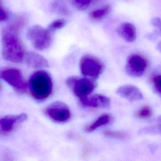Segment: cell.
Wrapping results in <instances>:
<instances>
[{"label":"cell","mask_w":161,"mask_h":161,"mask_svg":"<svg viewBox=\"0 0 161 161\" xmlns=\"http://www.w3.org/2000/svg\"><path fill=\"white\" fill-rule=\"evenodd\" d=\"M151 25L154 28L156 35L161 36V18L154 17L151 19Z\"/></svg>","instance_id":"cell-24"},{"label":"cell","mask_w":161,"mask_h":161,"mask_svg":"<svg viewBox=\"0 0 161 161\" xmlns=\"http://www.w3.org/2000/svg\"><path fill=\"white\" fill-rule=\"evenodd\" d=\"M26 64L34 68H41L48 66L47 60L42 55L34 52H28L25 56Z\"/></svg>","instance_id":"cell-12"},{"label":"cell","mask_w":161,"mask_h":161,"mask_svg":"<svg viewBox=\"0 0 161 161\" xmlns=\"http://www.w3.org/2000/svg\"><path fill=\"white\" fill-rule=\"evenodd\" d=\"M0 76L16 91L20 93L26 91L27 84L20 70L13 67H5L1 70Z\"/></svg>","instance_id":"cell-5"},{"label":"cell","mask_w":161,"mask_h":161,"mask_svg":"<svg viewBox=\"0 0 161 161\" xmlns=\"http://www.w3.org/2000/svg\"><path fill=\"white\" fill-rule=\"evenodd\" d=\"M17 31L6 27L2 31V53L8 61L19 63L25 56L23 45L18 35Z\"/></svg>","instance_id":"cell-1"},{"label":"cell","mask_w":161,"mask_h":161,"mask_svg":"<svg viewBox=\"0 0 161 161\" xmlns=\"http://www.w3.org/2000/svg\"><path fill=\"white\" fill-rule=\"evenodd\" d=\"M152 108L148 106H145L136 112V116L141 119H148L152 116Z\"/></svg>","instance_id":"cell-20"},{"label":"cell","mask_w":161,"mask_h":161,"mask_svg":"<svg viewBox=\"0 0 161 161\" xmlns=\"http://www.w3.org/2000/svg\"><path fill=\"white\" fill-rule=\"evenodd\" d=\"M9 15L8 11L4 8L2 3H1V14H0V20L1 22L5 21L9 19Z\"/></svg>","instance_id":"cell-25"},{"label":"cell","mask_w":161,"mask_h":161,"mask_svg":"<svg viewBox=\"0 0 161 161\" xmlns=\"http://www.w3.org/2000/svg\"><path fill=\"white\" fill-rule=\"evenodd\" d=\"M116 93L119 96L130 101H140L143 97L140 89L131 84H126L119 87L116 90Z\"/></svg>","instance_id":"cell-11"},{"label":"cell","mask_w":161,"mask_h":161,"mask_svg":"<svg viewBox=\"0 0 161 161\" xmlns=\"http://www.w3.org/2000/svg\"><path fill=\"white\" fill-rule=\"evenodd\" d=\"M157 50L161 53V41L158 43L157 45Z\"/></svg>","instance_id":"cell-26"},{"label":"cell","mask_w":161,"mask_h":161,"mask_svg":"<svg viewBox=\"0 0 161 161\" xmlns=\"http://www.w3.org/2000/svg\"><path fill=\"white\" fill-rule=\"evenodd\" d=\"M65 25V20L64 19H57L52 21L48 26V28L51 31L58 30L64 27Z\"/></svg>","instance_id":"cell-23"},{"label":"cell","mask_w":161,"mask_h":161,"mask_svg":"<svg viewBox=\"0 0 161 161\" xmlns=\"http://www.w3.org/2000/svg\"><path fill=\"white\" fill-rule=\"evenodd\" d=\"M111 115L109 114H103L98 117L94 121H93L90 125H87L86 128V131L87 132H92L98 128L108 125L111 121Z\"/></svg>","instance_id":"cell-14"},{"label":"cell","mask_w":161,"mask_h":161,"mask_svg":"<svg viewBox=\"0 0 161 161\" xmlns=\"http://www.w3.org/2000/svg\"><path fill=\"white\" fill-rule=\"evenodd\" d=\"M51 31L39 25L31 26L26 32L27 38L30 41L33 47L38 50L48 48L52 43Z\"/></svg>","instance_id":"cell-3"},{"label":"cell","mask_w":161,"mask_h":161,"mask_svg":"<svg viewBox=\"0 0 161 161\" xmlns=\"http://www.w3.org/2000/svg\"><path fill=\"white\" fill-rule=\"evenodd\" d=\"M138 133L142 135H146V134L161 135V116L157 118V124L155 125L143 128L142 129L139 130Z\"/></svg>","instance_id":"cell-17"},{"label":"cell","mask_w":161,"mask_h":161,"mask_svg":"<svg viewBox=\"0 0 161 161\" xmlns=\"http://www.w3.org/2000/svg\"><path fill=\"white\" fill-rule=\"evenodd\" d=\"M147 68V60L138 54L131 55L127 60L125 69L127 74L134 77L142 76Z\"/></svg>","instance_id":"cell-8"},{"label":"cell","mask_w":161,"mask_h":161,"mask_svg":"<svg viewBox=\"0 0 161 161\" xmlns=\"http://www.w3.org/2000/svg\"><path fill=\"white\" fill-rule=\"evenodd\" d=\"M104 135L108 138L117 139V140H126L129 138V135L123 131L106 130L104 132Z\"/></svg>","instance_id":"cell-19"},{"label":"cell","mask_w":161,"mask_h":161,"mask_svg":"<svg viewBox=\"0 0 161 161\" xmlns=\"http://www.w3.org/2000/svg\"><path fill=\"white\" fill-rule=\"evenodd\" d=\"M119 35L128 42L135 41L136 38V30L135 26L130 23L126 22L122 23L118 28Z\"/></svg>","instance_id":"cell-13"},{"label":"cell","mask_w":161,"mask_h":161,"mask_svg":"<svg viewBox=\"0 0 161 161\" xmlns=\"http://www.w3.org/2000/svg\"><path fill=\"white\" fill-rule=\"evenodd\" d=\"M27 20L25 17L21 15L17 16L13 22L8 26L11 29L18 32L19 30H21L26 24Z\"/></svg>","instance_id":"cell-18"},{"label":"cell","mask_w":161,"mask_h":161,"mask_svg":"<svg viewBox=\"0 0 161 161\" xmlns=\"http://www.w3.org/2000/svg\"><path fill=\"white\" fill-rule=\"evenodd\" d=\"M94 0H72L74 6L79 10L86 9Z\"/></svg>","instance_id":"cell-21"},{"label":"cell","mask_w":161,"mask_h":161,"mask_svg":"<svg viewBox=\"0 0 161 161\" xmlns=\"http://www.w3.org/2000/svg\"><path fill=\"white\" fill-rule=\"evenodd\" d=\"M28 116L26 113L16 115H7L0 119V130L1 134L6 135L12 131L15 126L26 120Z\"/></svg>","instance_id":"cell-9"},{"label":"cell","mask_w":161,"mask_h":161,"mask_svg":"<svg viewBox=\"0 0 161 161\" xmlns=\"http://www.w3.org/2000/svg\"><path fill=\"white\" fill-rule=\"evenodd\" d=\"M66 84L79 99L87 97L95 89V82L89 78L70 77L65 80Z\"/></svg>","instance_id":"cell-4"},{"label":"cell","mask_w":161,"mask_h":161,"mask_svg":"<svg viewBox=\"0 0 161 161\" xmlns=\"http://www.w3.org/2000/svg\"><path fill=\"white\" fill-rule=\"evenodd\" d=\"M111 10V7L109 4H106L103 7L93 10L89 14V18L93 20H99L105 17L109 13Z\"/></svg>","instance_id":"cell-16"},{"label":"cell","mask_w":161,"mask_h":161,"mask_svg":"<svg viewBox=\"0 0 161 161\" xmlns=\"http://www.w3.org/2000/svg\"><path fill=\"white\" fill-rule=\"evenodd\" d=\"M79 68L81 74L91 78H97L101 74L104 65L97 58L86 55L81 57L79 62Z\"/></svg>","instance_id":"cell-6"},{"label":"cell","mask_w":161,"mask_h":161,"mask_svg":"<svg viewBox=\"0 0 161 161\" xmlns=\"http://www.w3.org/2000/svg\"><path fill=\"white\" fill-rule=\"evenodd\" d=\"M29 88L35 99L38 101L46 99L51 94L53 89L50 75L43 70L34 72L29 79Z\"/></svg>","instance_id":"cell-2"},{"label":"cell","mask_w":161,"mask_h":161,"mask_svg":"<svg viewBox=\"0 0 161 161\" xmlns=\"http://www.w3.org/2000/svg\"><path fill=\"white\" fill-rule=\"evenodd\" d=\"M45 113L50 119L57 123H64L71 116L69 108L62 101H56L50 104L45 109Z\"/></svg>","instance_id":"cell-7"},{"label":"cell","mask_w":161,"mask_h":161,"mask_svg":"<svg viewBox=\"0 0 161 161\" xmlns=\"http://www.w3.org/2000/svg\"><path fill=\"white\" fill-rule=\"evenodd\" d=\"M51 9L53 12L61 15L66 16L70 13L65 0H52Z\"/></svg>","instance_id":"cell-15"},{"label":"cell","mask_w":161,"mask_h":161,"mask_svg":"<svg viewBox=\"0 0 161 161\" xmlns=\"http://www.w3.org/2000/svg\"><path fill=\"white\" fill-rule=\"evenodd\" d=\"M152 82L155 92L161 97V75L154 76L152 79Z\"/></svg>","instance_id":"cell-22"},{"label":"cell","mask_w":161,"mask_h":161,"mask_svg":"<svg viewBox=\"0 0 161 161\" xmlns=\"http://www.w3.org/2000/svg\"><path fill=\"white\" fill-rule=\"evenodd\" d=\"M81 105L87 108H106L110 105V99L103 94H95L91 97L79 99Z\"/></svg>","instance_id":"cell-10"}]
</instances>
